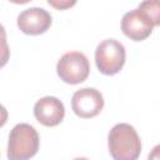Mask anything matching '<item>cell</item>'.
<instances>
[{"label": "cell", "instance_id": "obj_1", "mask_svg": "<svg viewBox=\"0 0 160 160\" xmlns=\"http://www.w3.org/2000/svg\"><path fill=\"white\" fill-rule=\"evenodd\" d=\"M108 146L114 160H138L141 152L140 138L134 126L126 122L112 126L108 136Z\"/></svg>", "mask_w": 160, "mask_h": 160}, {"label": "cell", "instance_id": "obj_2", "mask_svg": "<svg viewBox=\"0 0 160 160\" xmlns=\"http://www.w3.org/2000/svg\"><path fill=\"white\" fill-rule=\"evenodd\" d=\"M40 145L39 134L30 124H18L9 134L8 159L9 160H29L32 158Z\"/></svg>", "mask_w": 160, "mask_h": 160}, {"label": "cell", "instance_id": "obj_3", "mask_svg": "<svg viewBox=\"0 0 160 160\" xmlns=\"http://www.w3.org/2000/svg\"><path fill=\"white\" fill-rule=\"evenodd\" d=\"M125 48L115 39L102 40L95 50V62L99 71L104 75L118 74L125 64Z\"/></svg>", "mask_w": 160, "mask_h": 160}, {"label": "cell", "instance_id": "obj_4", "mask_svg": "<svg viewBox=\"0 0 160 160\" xmlns=\"http://www.w3.org/2000/svg\"><path fill=\"white\" fill-rule=\"evenodd\" d=\"M59 78L70 85H76L86 80L90 72V62L80 51H70L64 54L56 65Z\"/></svg>", "mask_w": 160, "mask_h": 160}, {"label": "cell", "instance_id": "obj_5", "mask_svg": "<svg viewBox=\"0 0 160 160\" xmlns=\"http://www.w3.org/2000/svg\"><path fill=\"white\" fill-rule=\"evenodd\" d=\"M72 111L82 119L96 116L104 108L101 92L94 88H82L74 92L71 99Z\"/></svg>", "mask_w": 160, "mask_h": 160}, {"label": "cell", "instance_id": "obj_6", "mask_svg": "<svg viewBox=\"0 0 160 160\" xmlns=\"http://www.w3.org/2000/svg\"><path fill=\"white\" fill-rule=\"evenodd\" d=\"M51 25V15L42 8H29L18 16V28L28 35H40Z\"/></svg>", "mask_w": 160, "mask_h": 160}, {"label": "cell", "instance_id": "obj_7", "mask_svg": "<svg viewBox=\"0 0 160 160\" xmlns=\"http://www.w3.org/2000/svg\"><path fill=\"white\" fill-rule=\"evenodd\" d=\"M152 28V22L140 9L128 11L121 20L122 32L134 41L145 40L148 36H150Z\"/></svg>", "mask_w": 160, "mask_h": 160}, {"label": "cell", "instance_id": "obj_8", "mask_svg": "<svg viewBox=\"0 0 160 160\" xmlns=\"http://www.w3.org/2000/svg\"><path fill=\"white\" fill-rule=\"evenodd\" d=\"M36 120L45 126L59 125L65 115L64 104L55 96H45L36 101L34 106Z\"/></svg>", "mask_w": 160, "mask_h": 160}, {"label": "cell", "instance_id": "obj_9", "mask_svg": "<svg viewBox=\"0 0 160 160\" xmlns=\"http://www.w3.org/2000/svg\"><path fill=\"white\" fill-rule=\"evenodd\" d=\"M152 22V25H160V0H146L140 2L139 8Z\"/></svg>", "mask_w": 160, "mask_h": 160}, {"label": "cell", "instance_id": "obj_10", "mask_svg": "<svg viewBox=\"0 0 160 160\" xmlns=\"http://www.w3.org/2000/svg\"><path fill=\"white\" fill-rule=\"evenodd\" d=\"M49 5H51L59 10H62V9H66V8L75 5V1H52V0H49Z\"/></svg>", "mask_w": 160, "mask_h": 160}, {"label": "cell", "instance_id": "obj_11", "mask_svg": "<svg viewBox=\"0 0 160 160\" xmlns=\"http://www.w3.org/2000/svg\"><path fill=\"white\" fill-rule=\"evenodd\" d=\"M148 160H160V144L152 148V150L149 152Z\"/></svg>", "mask_w": 160, "mask_h": 160}, {"label": "cell", "instance_id": "obj_12", "mask_svg": "<svg viewBox=\"0 0 160 160\" xmlns=\"http://www.w3.org/2000/svg\"><path fill=\"white\" fill-rule=\"evenodd\" d=\"M72 160H89V159H86V158H75Z\"/></svg>", "mask_w": 160, "mask_h": 160}]
</instances>
